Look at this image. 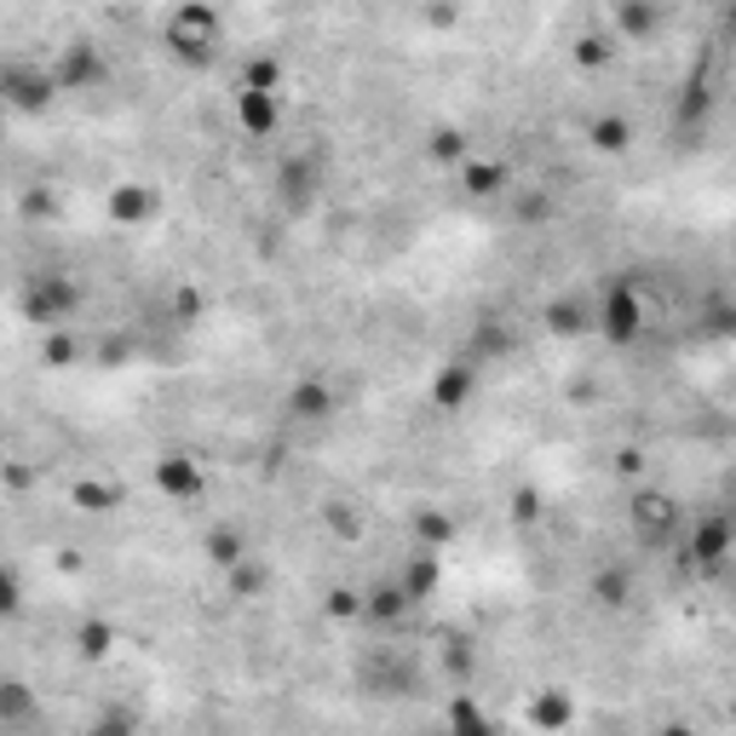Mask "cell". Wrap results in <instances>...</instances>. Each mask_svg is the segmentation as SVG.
<instances>
[{
	"instance_id": "836d02e7",
	"label": "cell",
	"mask_w": 736,
	"mask_h": 736,
	"mask_svg": "<svg viewBox=\"0 0 736 736\" xmlns=\"http://www.w3.org/2000/svg\"><path fill=\"white\" fill-rule=\"evenodd\" d=\"M518 219H524V225L553 219V196H524V202H518Z\"/></svg>"
},
{
	"instance_id": "cb8c5ba5",
	"label": "cell",
	"mask_w": 736,
	"mask_h": 736,
	"mask_svg": "<svg viewBox=\"0 0 736 736\" xmlns=\"http://www.w3.org/2000/svg\"><path fill=\"white\" fill-rule=\"evenodd\" d=\"M547 328L564 334V340H576V334L587 328V311L576 306V299H558V306H547Z\"/></svg>"
},
{
	"instance_id": "ac0fdd59",
	"label": "cell",
	"mask_w": 736,
	"mask_h": 736,
	"mask_svg": "<svg viewBox=\"0 0 736 736\" xmlns=\"http://www.w3.org/2000/svg\"><path fill=\"white\" fill-rule=\"evenodd\" d=\"M438 553H420L415 547V558H409V570H404V593L415 598V605H420V598H431V593H438Z\"/></svg>"
},
{
	"instance_id": "d6986e66",
	"label": "cell",
	"mask_w": 736,
	"mask_h": 736,
	"mask_svg": "<svg viewBox=\"0 0 736 736\" xmlns=\"http://www.w3.org/2000/svg\"><path fill=\"white\" fill-rule=\"evenodd\" d=\"M593 145L605 150V156H621V150L633 145V127H627V116H598V121H593Z\"/></svg>"
},
{
	"instance_id": "ba28073f",
	"label": "cell",
	"mask_w": 736,
	"mask_h": 736,
	"mask_svg": "<svg viewBox=\"0 0 736 736\" xmlns=\"http://www.w3.org/2000/svg\"><path fill=\"white\" fill-rule=\"evenodd\" d=\"M288 420H299V426H317V420H328L334 415V386L322 380V375H306V380H294V391H288Z\"/></svg>"
},
{
	"instance_id": "ab89813d",
	"label": "cell",
	"mask_w": 736,
	"mask_h": 736,
	"mask_svg": "<svg viewBox=\"0 0 736 736\" xmlns=\"http://www.w3.org/2000/svg\"><path fill=\"white\" fill-rule=\"evenodd\" d=\"M725 29H736V7H725Z\"/></svg>"
},
{
	"instance_id": "1f68e13d",
	"label": "cell",
	"mask_w": 736,
	"mask_h": 736,
	"mask_svg": "<svg viewBox=\"0 0 736 736\" xmlns=\"http://www.w3.org/2000/svg\"><path fill=\"white\" fill-rule=\"evenodd\" d=\"M225 576H230V593H242V598H253V593H259V581H265V576L253 570V564H248V558L237 564V570H225Z\"/></svg>"
},
{
	"instance_id": "52a82bcc",
	"label": "cell",
	"mask_w": 736,
	"mask_h": 736,
	"mask_svg": "<svg viewBox=\"0 0 736 736\" xmlns=\"http://www.w3.org/2000/svg\"><path fill=\"white\" fill-rule=\"evenodd\" d=\"M317 185H322V161H317L311 150H299V156H288V161L277 167V196H282L294 213H299V208H311Z\"/></svg>"
},
{
	"instance_id": "d590c367",
	"label": "cell",
	"mask_w": 736,
	"mask_h": 736,
	"mask_svg": "<svg viewBox=\"0 0 736 736\" xmlns=\"http://www.w3.org/2000/svg\"><path fill=\"white\" fill-rule=\"evenodd\" d=\"M708 334H736V311L730 306H708Z\"/></svg>"
},
{
	"instance_id": "6da1fadb",
	"label": "cell",
	"mask_w": 736,
	"mask_h": 736,
	"mask_svg": "<svg viewBox=\"0 0 736 736\" xmlns=\"http://www.w3.org/2000/svg\"><path fill=\"white\" fill-rule=\"evenodd\" d=\"M593 322H598V334H605L610 346H633V340L645 334V294L633 288L627 277L610 282L605 299H598V317H593Z\"/></svg>"
},
{
	"instance_id": "603a6c76",
	"label": "cell",
	"mask_w": 736,
	"mask_h": 736,
	"mask_svg": "<svg viewBox=\"0 0 736 736\" xmlns=\"http://www.w3.org/2000/svg\"><path fill=\"white\" fill-rule=\"evenodd\" d=\"M449 535H455V524H449L444 513H420V518H415V541H420V553H438Z\"/></svg>"
},
{
	"instance_id": "f35d334b",
	"label": "cell",
	"mask_w": 736,
	"mask_h": 736,
	"mask_svg": "<svg viewBox=\"0 0 736 736\" xmlns=\"http://www.w3.org/2000/svg\"><path fill=\"white\" fill-rule=\"evenodd\" d=\"M656 736H690V730H685V725H662Z\"/></svg>"
},
{
	"instance_id": "9a60e30c",
	"label": "cell",
	"mask_w": 736,
	"mask_h": 736,
	"mask_svg": "<svg viewBox=\"0 0 736 736\" xmlns=\"http://www.w3.org/2000/svg\"><path fill=\"white\" fill-rule=\"evenodd\" d=\"M156 213V190H145V185H116L110 190V219L116 225H145Z\"/></svg>"
},
{
	"instance_id": "7a4b0ae2",
	"label": "cell",
	"mask_w": 736,
	"mask_h": 736,
	"mask_svg": "<svg viewBox=\"0 0 736 736\" xmlns=\"http://www.w3.org/2000/svg\"><path fill=\"white\" fill-rule=\"evenodd\" d=\"M167 47H173L179 58L190 63H213V47H219V12L213 7H179L173 18H167Z\"/></svg>"
},
{
	"instance_id": "e0dca14e",
	"label": "cell",
	"mask_w": 736,
	"mask_h": 736,
	"mask_svg": "<svg viewBox=\"0 0 736 736\" xmlns=\"http://www.w3.org/2000/svg\"><path fill=\"white\" fill-rule=\"evenodd\" d=\"M449 736H500V730H495V719L478 708L473 696H455L449 702Z\"/></svg>"
},
{
	"instance_id": "f1b7e54d",
	"label": "cell",
	"mask_w": 736,
	"mask_h": 736,
	"mask_svg": "<svg viewBox=\"0 0 736 736\" xmlns=\"http://www.w3.org/2000/svg\"><path fill=\"white\" fill-rule=\"evenodd\" d=\"M610 52H616V47H610L605 36H581V41H576V63H587V70H593V63H610Z\"/></svg>"
},
{
	"instance_id": "4dcf8cb0",
	"label": "cell",
	"mask_w": 736,
	"mask_h": 736,
	"mask_svg": "<svg viewBox=\"0 0 736 736\" xmlns=\"http://www.w3.org/2000/svg\"><path fill=\"white\" fill-rule=\"evenodd\" d=\"M76 500H81V507H92V513H110V507H116V489H110V484H81Z\"/></svg>"
},
{
	"instance_id": "e575fe53",
	"label": "cell",
	"mask_w": 736,
	"mask_h": 736,
	"mask_svg": "<svg viewBox=\"0 0 736 736\" xmlns=\"http://www.w3.org/2000/svg\"><path fill=\"white\" fill-rule=\"evenodd\" d=\"M328 616H362V605H357V593H328Z\"/></svg>"
},
{
	"instance_id": "83f0119b",
	"label": "cell",
	"mask_w": 736,
	"mask_h": 736,
	"mask_svg": "<svg viewBox=\"0 0 736 736\" xmlns=\"http://www.w3.org/2000/svg\"><path fill=\"white\" fill-rule=\"evenodd\" d=\"M92 736H139V719H132L127 708H110L105 719L92 725Z\"/></svg>"
},
{
	"instance_id": "4316f807",
	"label": "cell",
	"mask_w": 736,
	"mask_h": 736,
	"mask_svg": "<svg viewBox=\"0 0 736 736\" xmlns=\"http://www.w3.org/2000/svg\"><path fill=\"white\" fill-rule=\"evenodd\" d=\"M616 23L627 29V36H650V29L662 23V12L656 7H616Z\"/></svg>"
},
{
	"instance_id": "7c38bea8",
	"label": "cell",
	"mask_w": 736,
	"mask_h": 736,
	"mask_svg": "<svg viewBox=\"0 0 736 736\" xmlns=\"http://www.w3.org/2000/svg\"><path fill=\"white\" fill-rule=\"evenodd\" d=\"M570 719H576V702H570V690H541V696L529 702V725L541 730V736L570 730Z\"/></svg>"
},
{
	"instance_id": "8d00e7d4",
	"label": "cell",
	"mask_w": 736,
	"mask_h": 736,
	"mask_svg": "<svg viewBox=\"0 0 736 736\" xmlns=\"http://www.w3.org/2000/svg\"><path fill=\"white\" fill-rule=\"evenodd\" d=\"M29 714V696H23V685H7V719H23Z\"/></svg>"
},
{
	"instance_id": "30bf717a",
	"label": "cell",
	"mask_w": 736,
	"mask_h": 736,
	"mask_svg": "<svg viewBox=\"0 0 736 736\" xmlns=\"http://www.w3.org/2000/svg\"><path fill=\"white\" fill-rule=\"evenodd\" d=\"M156 489L167 500H196V495H202V466L185 460V455H161L156 460Z\"/></svg>"
},
{
	"instance_id": "f546056e",
	"label": "cell",
	"mask_w": 736,
	"mask_h": 736,
	"mask_svg": "<svg viewBox=\"0 0 736 736\" xmlns=\"http://www.w3.org/2000/svg\"><path fill=\"white\" fill-rule=\"evenodd\" d=\"M431 156H438V161H455V167H466V139H460V132H438V139H431Z\"/></svg>"
},
{
	"instance_id": "74e56055",
	"label": "cell",
	"mask_w": 736,
	"mask_h": 736,
	"mask_svg": "<svg viewBox=\"0 0 736 736\" xmlns=\"http://www.w3.org/2000/svg\"><path fill=\"white\" fill-rule=\"evenodd\" d=\"M328 524H334V529H340V535H357V518H351L346 507H328Z\"/></svg>"
},
{
	"instance_id": "5bb4252c",
	"label": "cell",
	"mask_w": 736,
	"mask_h": 736,
	"mask_svg": "<svg viewBox=\"0 0 736 736\" xmlns=\"http://www.w3.org/2000/svg\"><path fill=\"white\" fill-rule=\"evenodd\" d=\"M98 76H105V63H98V52L92 47H70L58 58V70H52V81H58V92H76V87H92Z\"/></svg>"
},
{
	"instance_id": "277c9868",
	"label": "cell",
	"mask_w": 736,
	"mask_h": 736,
	"mask_svg": "<svg viewBox=\"0 0 736 736\" xmlns=\"http://www.w3.org/2000/svg\"><path fill=\"white\" fill-rule=\"evenodd\" d=\"M627 524H633V535H639L645 547H662L667 535H674V524H679L674 495H662V489H639V495H633V507H627Z\"/></svg>"
},
{
	"instance_id": "4fadbf2b",
	"label": "cell",
	"mask_w": 736,
	"mask_h": 736,
	"mask_svg": "<svg viewBox=\"0 0 736 736\" xmlns=\"http://www.w3.org/2000/svg\"><path fill=\"white\" fill-rule=\"evenodd\" d=\"M507 185H513V167H507V161H466V167H460V190L478 196V202L500 196Z\"/></svg>"
},
{
	"instance_id": "2e32d148",
	"label": "cell",
	"mask_w": 736,
	"mask_h": 736,
	"mask_svg": "<svg viewBox=\"0 0 736 736\" xmlns=\"http://www.w3.org/2000/svg\"><path fill=\"white\" fill-rule=\"evenodd\" d=\"M409 605H415V598L404 593V581H386V587H375L362 598V616L368 621H397V616H409Z\"/></svg>"
},
{
	"instance_id": "5b68a950",
	"label": "cell",
	"mask_w": 736,
	"mask_h": 736,
	"mask_svg": "<svg viewBox=\"0 0 736 736\" xmlns=\"http://www.w3.org/2000/svg\"><path fill=\"white\" fill-rule=\"evenodd\" d=\"M473 391H478V362L473 357H455V362H444L438 375H431V409L455 415V409L473 404Z\"/></svg>"
},
{
	"instance_id": "9c48e42d",
	"label": "cell",
	"mask_w": 736,
	"mask_h": 736,
	"mask_svg": "<svg viewBox=\"0 0 736 736\" xmlns=\"http://www.w3.org/2000/svg\"><path fill=\"white\" fill-rule=\"evenodd\" d=\"M0 87H7V98L18 110H41L47 98L58 92L52 70H23V63H7V70H0Z\"/></svg>"
},
{
	"instance_id": "ffe728a7",
	"label": "cell",
	"mask_w": 736,
	"mask_h": 736,
	"mask_svg": "<svg viewBox=\"0 0 736 736\" xmlns=\"http://www.w3.org/2000/svg\"><path fill=\"white\" fill-rule=\"evenodd\" d=\"M208 558L219 564V570H237V564L248 558L242 535H237V529H213V535H208Z\"/></svg>"
},
{
	"instance_id": "8992f818",
	"label": "cell",
	"mask_w": 736,
	"mask_h": 736,
	"mask_svg": "<svg viewBox=\"0 0 736 736\" xmlns=\"http://www.w3.org/2000/svg\"><path fill=\"white\" fill-rule=\"evenodd\" d=\"M81 306V288L70 282V277H41L36 288L23 294V311H29V322H63Z\"/></svg>"
},
{
	"instance_id": "8fae6325",
	"label": "cell",
	"mask_w": 736,
	"mask_h": 736,
	"mask_svg": "<svg viewBox=\"0 0 736 736\" xmlns=\"http://www.w3.org/2000/svg\"><path fill=\"white\" fill-rule=\"evenodd\" d=\"M277 121H282V110H277V92H237V127L248 132V139H271L277 132Z\"/></svg>"
},
{
	"instance_id": "3957f363",
	"label": "cell",
	"mask_w": 736,
	"mask_h": 736,
	"mask_svg": "<svg viewBox=\"0 0 736 736\" xmlns=\"http://www.w3.org/2000/svg\"><path fill=\"white\" fill-rule=\"evenodd\" d=\"M736 553V524L725 513H708L696 518L690 535H685V564H696V570H714V564H725Z\"/></svg>"
},
{
	"instance_id": "d6a6232c",
	"label": "cell",
	"mask_w": 736,
	"mask_h": 736,
	"mask_svg": "<svg viewBox=\"0 0 736 736\" xmlns=\"http://www.w3.org/2000/svg\"><path fill=\"white\" fill-rule=\"evenodd\" d=\"M81 650H87V656H105V650H110V627H105V621H87V627H81Z\"/></svg>"
},
{
	"instance_id": "44dd1931",
	"label": "cell",
	"mask_w": 736,
	"mask_h": 736,
	"mask_svg": "<svg viewBox=\"0 0 736 736\" xmlns=\"http://www.w3.org/2000/svg\"><path fill=\"white\" fill-rule=\"evenodd\" d=\"M593 598H598L605 610H621V605H627V570H616V564H610V570H598V576H593Z\"/></svg>"
},
{
	"instance_id": "7402d4cb",
	"label": "cell",
	"mask_w": 736,
	"mask_h": 736,
	"mask_svg": "<svg viewBox=\"0 0 736 736\" xmlns=\"http://www.w3.org/2000/svg\"><path fill=\"white\" fill-rule=\"evenodd\" d=\"M507 351H513V334L500 328V322H484V328L473 334V351H466V357L478 362V357H507Z\"/></svg>"
},
{
	"instance_id": "d4e9b609",
	"label": "cell",
	"mask_w": 736,
	"mask_h": 736,
	"mask_svg": "<svg viewBox=\"0 0 736 736\" xmlns=\"http://www.w3.org/2000/svg\"><path fill=\"white\" fill-rule=\"evenodd\" d=\"M708 105H714V98H708V87H702V81H685V92H679V127H696L702 116H708Z\"/></svg>"
},
{
	"instance_id": "484cf974",
	"label": "cell",
	"mask_w": 736,
	"mask_h": 736,
	"mask_svg": "<svg viewBox=\"0 0 736 736\" xmlns=\"http://www.w3.org/2000/svg\"><path fill=\"white\" fill-rule=\"evenodd\" d=\"M277 81H282V63H277V58H253L248 76H242L248 92H277Z\"/></svg>"
}]
</instances>
